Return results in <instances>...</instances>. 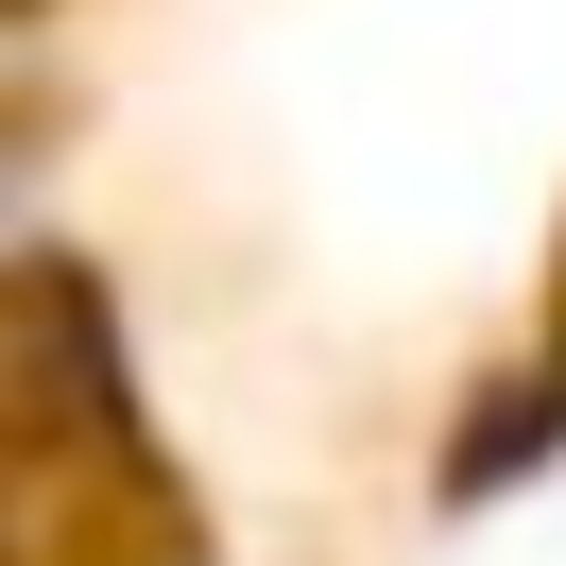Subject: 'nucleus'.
<instances>
[{"instance_id":"nucleus-1","label":"nucleus","mask_w":566,"mask_h":566,"mask_svg":"<svg viewBox=\"0 0 566 566\" xmlns=\"http://www.w3.org/2000/svg\"><path fill=\"white\" fill-rule=\"evenodd\" d=\"M532 429H566V310H549V378H532Z\"/></svg>"}]
</instances>
